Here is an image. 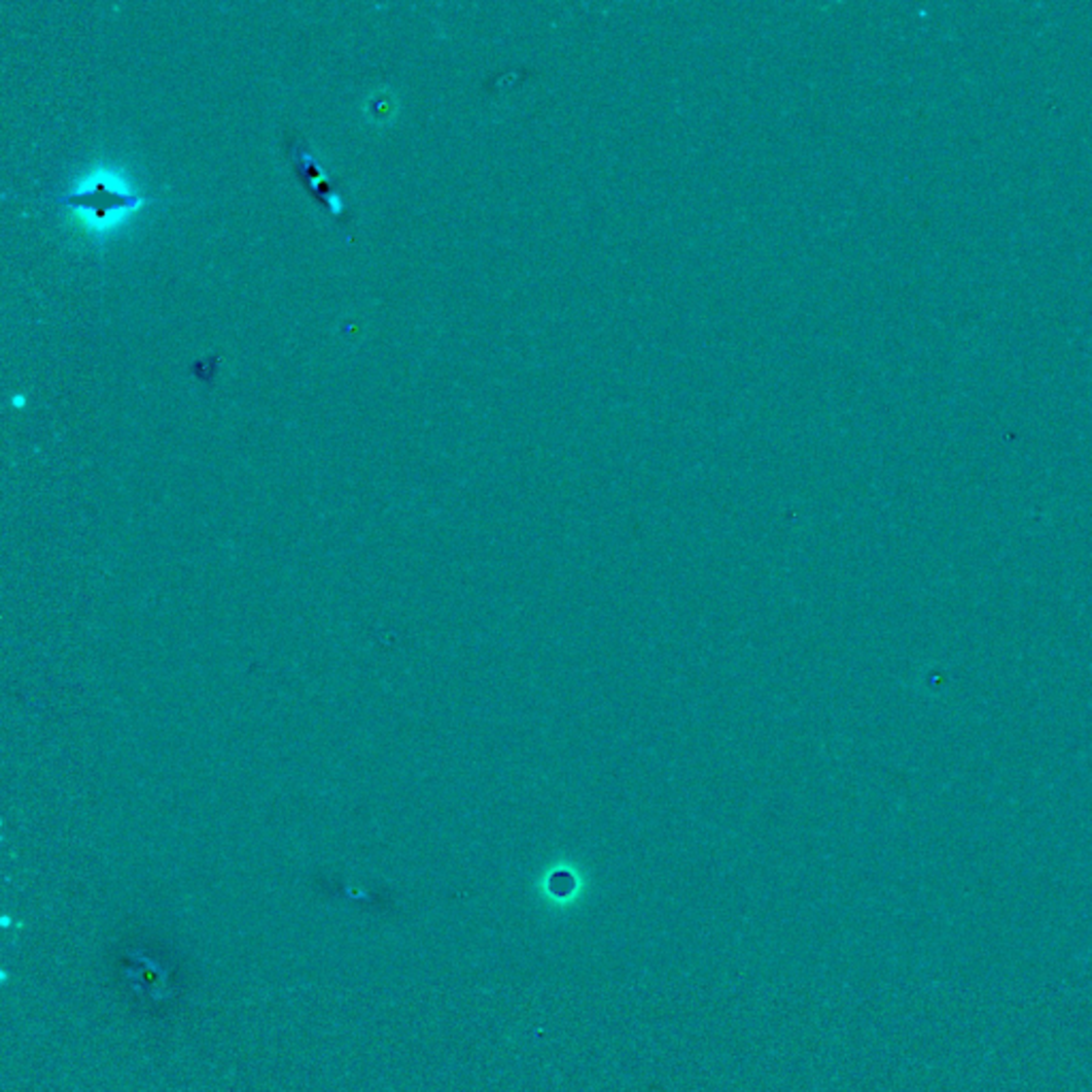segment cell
<instances>
[{
  "label": "cell",
  "instance_id": "6da1fadb",
  "mask_svg": "<svg viewBox=\"0 0 1092 1092\" xmlns=\"http://www.w3.org/2000/svg\"><path fill=\"white\" fill-rule=\"evenodd\" d=\"M58 201L62 203H71L75 207H88V209H96V212H107V209H118V207H130V205H137L139 198L137 196H130L124 193H112L107 189V186L98 184L94 191L90 193H77V194H69V196H60Z\"/></svg>",
  "mask_w": 1092,
  "mask_h": 1092
},
{
  "label": "cell",
  "instance_id": "7a4b0ae2",
  "mask_svg": "<svg viewBox=\"0 0 1092 1092\" xmlns=\"http://www.w3.org/2000/svg\"><path fill=\"white\" fill-rule=\"evenodd\" d=\"M370 107H371V118L373 120H384V118H389L391 112H393V105H391L389 96H386V98L376 96V101L370 103Z\"/></svg>",
  "mask_w": 1092,
  "mask_h": 1092
}]
</instances>
